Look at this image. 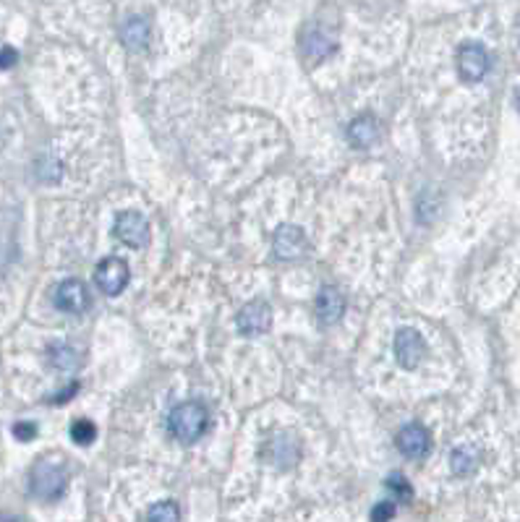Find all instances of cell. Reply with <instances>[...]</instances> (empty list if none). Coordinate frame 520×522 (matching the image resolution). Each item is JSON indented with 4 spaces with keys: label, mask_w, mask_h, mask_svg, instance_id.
Returning a JSON list of instances; mask_svg holds the SVG:
<instances>
[{
    "label": "cell",
    "mask_w": 520,
    "mask_h": 522,
    "mask_svg": "<svg viewBox=\"0 0 520 522\" xmlns=\"http://www.w3.org/2000/svg\"><path fill=\"white\" fill-rule=\"evenodd\" d=\"M68 489V470L61 459L39 457L30 470V491L42 501H58Z\"/></svg>",
    "instance_id": "1"
},
{
    "label": "cell",
    "mask_w": 520,
    "mask_h": 522,
    "mask_svg": "<svg viewBox=\"0 0 520 522\" xmlns=\"http://www.w3.org/2000/svg\"><path fill=\"white\" fill-rule=\"evenodd\" d=\"M392 515H395V504H390V501H382V504L371 512V520H390Z\"/></svg>",
    "instance_id": "23"
},
{
    "label": "cell",
    "mask_w": 520,
    "mask_h": 522,
    "mask_svg": "<svg viewBox=\"0 0 520 522\" xmlns=\"http://www.w3.org/2000/svg\"><path fill=\"white\" fill-rule=\"evenodd\" d=\"M113 232H115V238L124 243V246H129V248H144V246H149V240H152V228H149V223H147V217L141 215V212H121L118 217H115V225H113Z\"/></svg>",
    "instance_id": "6"
},
{
    "label": "cell",
    "mask_w": 520,
    "mask_h": 522,
    "mask_svg": "<svg viewBox=\"0 0 520 522\" xmlns=\"http://www.w3.org/2000/svg\"><path fill=\"white\" fill-rule=\"evenodd\" d=\"M209 428V410L201 402L175 405L167 416V431L181 444H194Z\"/></svg>",
    "instance_id": "2"
},
{
    "label": "cell",
    "mask_w": 520,
    "mask_h": 522,
    "mask_svg": "<svg viewBox=\"0 0 520 522\" xmlns=\"http://www.w3.org/2000/svg\"><path fill=\"white\" fill-rule=\"evenodd\" d=\"M42 167H45V170H39V181H45V183H58V181H61L64 164L58 163V160L45 157V164H42Z\"/></svg>",
    "instance_id": "21"
},
{
    "label": "cell",
    "mask_w": 520,
    "mask_h": 522,
    "mask_svg": "<svg viewBox=\"0 0 520 522\" xmlns=\"http://www.w3.org/2000/svg\"><path fill=\"white\" fill-rule=\"evenodd\" d=\"M306 246H309V240H306V232H303V228L291 225V223H283L280 228L275 230V235H272V254L283 261H291V259H298V257H303Z\"/></svg>",
    "instance_id": "8"
},
{
    "label": "cell",
    "mask_w": 520,
    "mask_h": 522,
    "mask_svg": "<svg viewBox=\"0 0 520 522\" xmlns=\"http://www.w3.org/2000/svg\"><path fill=\"white\" fill-rule=\"evenodd\" d=\"M131 280V269L121 257H105L95 266V285L99 288V293H105L107 298H115L126 290Z\"/></svg>",
    "instance_id": "4"
},
{
    "label": "cell",
    "mask_w": 520,
    "mask_h": 522,
    "mask_svg": "<svg viewBox=\"0 0 520 522\" xmlns=\"http://www.w3.org/2000/svg\"><path fill=\"white\" fill-rule=\"evenodd\" d=\"M98 439V425L92 424L90 418H76L71 424V442L79 447H90Z\"/></svg>",
    "instance_id": "19"
},
{
    "label": "cell",
    "mask_w": 520,
    "mask_h": 522,
    "mask_svg": "<svg viewBox=\"0 0 520 522\" xmlns=\"http://www.w3.org/2000/svg\"><path fill=\"white\" fill-rule=\"evenodd\" d=\"M348 141L356 149H371L379 141V123H377V118L369 115V113L354 118L351 126H348Z\"/></svg>",
    "instance_id": "14"
},
{
    "label": "cell",
    "mask_w": 520,
    "mask_h": 522,
    "mask_svg": "<svg viewBox=\"0 0 520 522\" xmlns=\"http://www.w3.org/2000/svg\"><path fill=\"white\" fill-rule=\"evenodd\" d=\"M457 76L465 84H479L491 68V55L482 42H463L456 55Z\"/></svg>",
    "instance_id": "3"
},
{
    "label": "cell",
    "mask_w": 520,
    "mask_h": 522,
    "mask_svg": "<svg viewBox=\"0 0 520 522\" xmlns=\"http://www.w3.org/2000/svg\"><path fill=\"white\" fill-rule=\"evenodd\" d=\"M267 459L277 467H293L301 459V442L291 431H277L264 450Z\"/></svg>",
    "instance_id": "11"
},
{
    "label": "cell",
    "mask_w": 520,
    "mask_h": 522,
    "mask_svg": "<svg viewBox=\"0 0 520 522\" xmlns=\"http://www.w3.org/2000/svg\"><path fill=\"white\" fill-rule=\"evenodd\" d=\"M301 50H303V58L309 63H322L327 61L335 50H337V42L320 27H311L306 29L301 37Z\"/></svg>",
    "instance_id": "12"
},
{
    "label": "cell",
    "mask_w": 520,
    "mask_h": 522,
    "mask_svg": "<svg viewBox=\"0 0 520 522\" xmlns=\"http://www.w3.org/2000/svg\"><path fill=\"white\" fill-rule=\"evenodd\" d=\"M144 520H149V522H175V520H181V509H178V504H175V501L165 499V501H158V504H152V507L147 509Z\"/></svg>",
    "instance_id": "18"
},
{
    "label": "cell",
    "mask_w": 520,
    "mask_h": 522,
    "mask_svg": "<svg viewBox=\"0 0 520 522\" xmlns=\"http://www.w3.org/2000/svg\"><path fill=\"white\" fill-rule=\"evenodd\" d=\"M235 326L243 337H260L264 332H269V326H272V308L264 300H249L238 311Z\"/></svg>",
    "instance_id": "9"
},
{
    "label": "cell",
    "mask_w": 520,
    "mask_h": 522,
    "mask_svg": "<svg viewBox=\"0 0 520 522\" xmlns=\"http://www.w3.org/2000/svg\"><path fill=\"white\" fill-rule=\"evenodd\" d=\"M314 311H317V319L325 326L337 324L345 314V295L340 293L335 285H325L320 295H317V303H314Z\"/></svg>",
    "instance_id": "13"
},
{
    "label": "cell",
    "mask_w": 520,
    "mask_h": 522,
    "mask_svg": "<svg viewBox=\"0 0 520 522\" xmlns=\"http://www.w3.org/2000/svg\"><path fill=\"white\" fill-rule=\"evenodd\" d=\"M482 465V450L476 444H460L450 455V470L457 478H468L479 470Z\"/></svg>",
    "instance_id": "16"
},
{
    "label": "cell",
    "mask_w": 520,
    "mask_h": 522,
    "mask_svg": "<svg viewBox=\"0 0 520 522\" xmlns=\"http://www.w3.org/2000/svg\"><path fill=\"white\" fill-rule=\"evenodd\" d=\"M121 39H124V45L129 50H133V53L147 50L149 42H152V27H149V21L144 16H131V19H126L124 27H121Z\"/></svg>",
    "instance_id": "15"
},
{
    "label": "cell",
    "mask_w": 520,
    "mask_h": 522,
    "mask_svg": "<svg viewBox=\"0 0 520 522\" xmlns=\"http://www.w3.org/2000/svg\"><path fill=\"white\" fill-rule=\"evenodd\" d=\"M13 436L19 439V442H24V444H30V442H34V436L39 434V428H37V424L34 421H19V424H13Z\"/></svg>",
    "instance_id": "22"
},
{
    "label": "cell",
    "mask_w": 520,
    "mask_h": 522,
    "mask_svg": "<svg viewBox=\"0 0 520 522\" xmlns=\"http://www.w3.org/2000/svg\"><path fill=\"white\" fill-rule=\"evenodd\" d=\"M400 455L408 457V459H423V457L431 452V434L429 428L422 424H408L397 431V439H395Z\"/></svg>",
    "instance_id": "10"
},
{
    "label": "cell",
    "mask_w": 520,
    "mask_h": 522,
    "mask_svg": "<svg viewBox=\"0 0 520 522\" xmlns=\"http://www.w3.org/2000/svg\"><path fill=\"white\" fill-rule=\"evenodd\" d=\"M426 353H429V348H426V340H423V334L419 329L400 326L395 332V358L405 371L419 368L422 360L426 358Z\"/></svg>",
    "instance_id": "5"
},
{
    "label": "cell",
    "mask_w": 520,
    "mask_h": 522,
    "mask_svg": "<svg viewBox=\"0 0 520 522\" xmlns=\"http://www.w3.org/2000/svg\"><path fill=\"white\" fill-rule=\"evenodd\" d=\"M47 363L61 374H73L81 366V353L68 342H53L47 348Z\"/></svg>",
    "instance_id": "17"
},
{
    "label": "cell",
    "mask_w": 520,
    "mask_h": 522,
    "mask_svg": "<svg viewBox=\"0 0 520 522\" xmlns=\"http://www.w3.org/2000/svg\"><path fill=\"white\" fill-rule=\"evenodd\" d=\"M388 489H390V493L400 501V504H408V501L413 499V489H411L408 478L400 476V473H392L390 478H388Z\"/></svg>",
    "instance_id": "20"
},
{
    "label": "cell",
    "mask_w": 520,
    "mask_h": 522,
    "mask_svg": "<svg viewBox=\"0 0 520 522\" xmlns=\"http://www.w3.org/2000/svg\"><path fill=\"white\" fill-rule=\"evenodd\" d=\"M53 303H55V308L64 311V314L81 316V314L90 308V290H87V285H84L81 280L68 277V280H64V282L55 288Z\"/></svg>",
    "instance_id": "7"
}]
</instances>
